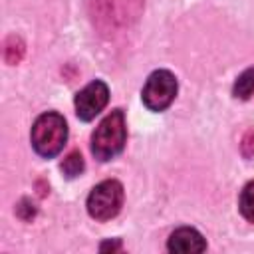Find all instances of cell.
<instances>
[{
	"label": "cell",
	"mask_w": 254,
	"mask_h": 254,
	"mask_svg": "<svg viewBox=\"0 0 254 254\" xmlns=\"http://www.w3.org/2000/svg\"><path fill=\"white\" fill-rule=\"evenodd\" d=\"M123 204V185L119 181H103L93 187L87 196V212L95 220H111Z\"/></svg>",
	"instance_id": "obj_3"
},
{
	"label": "cell",
	"mask_w": 254,
	"mask_h": 254,
	"mask_svg": "<svg viewBox=\"0 0 254 254\" xmlns=\"http://www.w3.org/2000/svg\"><path fill=\"white\" fill-rule=\"evenodd\" d=\"M177 95V79L169 69H157L153 71L143 87V103L151 111H163L167 109Z\"/></svg>",
	"instance_id": "obj_4"
},
{
	"label": "cell",
	"mask_w": 254,
	"mask_h": 254,
	"mask_svg": "<svg viewBox=\"0 0 254 254\" xmlns=\"http://www.w3.org/2000/svg\"><path fill=\"white\" fill-rule=\"evenodd\" d=\"M127 141L125 115L121 109H113L93 131L91 135V153L97 161L105 163L117 157Z\"/></svg>",
	"instance_id": "obj_1"
},
{
	"label": "cell",
	"mask_w": 254,
	"mask_h": 254,
	"mask_svg": "<svg viewBox=\"0 0 254 254\" xmlns=\"http://www.w3.org/2000/svg\"><path fill=\"white\" fill-rule=\"evenodd\" d=\"M30 139H32L34 151L40 157H46V159L56 157L67 141L65 119L60 113H54V111L42 113L32 125Z\"/></svg>",
	"instance_id": "obj_2"
},
{
	"label": "cell",
	"mask_w": 254,
	"mask_h": 254,
	"mask_svg": "<svg viewBox=\"0 0 254 254\" xmlns=\"http://www.w3.org/2000/svg\"><path fill=\"white\" fill-rule=\"evenodd\" d=\"M232 93L238 99H248L254 93V67H248L246 71H242L238 75V79L234 81Z\"/></svg>",
	"instance_id": "obj_7"
},
{
	"label": "cell",
	"mask_w": 254,
	"mask_h": 254,
	"mask_svg": "<svg viewBox=\"0 0 254 254\" xmlns=\"http://www.w3.org/2000/svg\"><path fill=\"white\" fill-rule=\"evenodd\" d=\"M119 246H121V242H103L101 250H117Z\"/></svg>",
	"instance_id": "obj_12"
},
{
	"label": "cell",
	"mask_w": 254,
	"mask_h": 254,
	"mask_svg": "<svg viewBox=\"0 0 254 254\" xmlns=\"http://www.w3.org/2000/svg\"><path fill=\"white\" fill-rule=\"evenodd\" d=\"M22 54H24V44L16 36L8 38V42H6V62L8 64H18Z\"/></svg>",
	"instance_id": "obj_10"
},
{
	"label": "cell",
	"mask_w": 254,
	"mask_h": 254,
	"mask_svg": "<svg viewBox=\"0 0 254 254\" xmlns=\"http://www.w3.org/2000/svg\"><path fill=\"white\" fill-rule=\"evenodd\" d=\"M83 169H85V163H83V157H81L77 151L69 153V155L64 159V163H62V171H64V175L69 177V179L81 175Z\"/></svg>",
	"instance_id": "obj_9"
},
{
	"label": "cell",
	"mask_w": 254,
	"mask_h": 254,
	"mask_svg": "<svg viewBox=\"0 0 254 254\" xmlns=\"http://www.w3.org/2000/svg\"><path fill=\"white\" fill-rule=\"evenodd\" d=\"M167 248L169 252H175V254H196V252L206 250V242L198 230L183 226L169 236Z\"/></svg>",
	"instance_id": "obj_6"
},
{
	"label": "cell",
	"mask_w": 254,
	"mask_h": 254,
	"mask_svg": "<svg viewBox=\"0 0 254 254\" xmlns=\"http://www.w3.org/2000/svg\"><path fill=\"white\" fill-rule=\"evenodd\" d=\"M109 99V89L101 79H95L87 83L77 95H75V113L81 121H91Z\"/></svg>",
	"instance_id": "obj_5"
},
{
	"label": "cell",
	"mask_w": 254,
	"mask_h": 254,
	"mask_svg": "<svg viewBox=\"0 0 254 254\" xmlns=\"http://www.w3.org/2000/svg\"><path fill=\"white\" fill-rule=\"evenodd\" d=\"M238 208L242 212V216L250 222H254V181H250L242 192H240V200H238Z\"/></svg>",
	"instance_id": "obj_8"
},
{
	"label": "cell",
	"mask_w": 254,
	"mask_h": 254,
	"mask_svg": "<svg viewBox=\"0 0 254 254\" xmlns=\"http://www.w3.org/2000/svg\"><path fill=\"white\" fill-rule=\"evenodd\" d=\"M242 151H244V157H252V153H254V131H246L244 141H242Z\"/></svg>",
	"instance_id": "obj_11"
}]
</instances>
